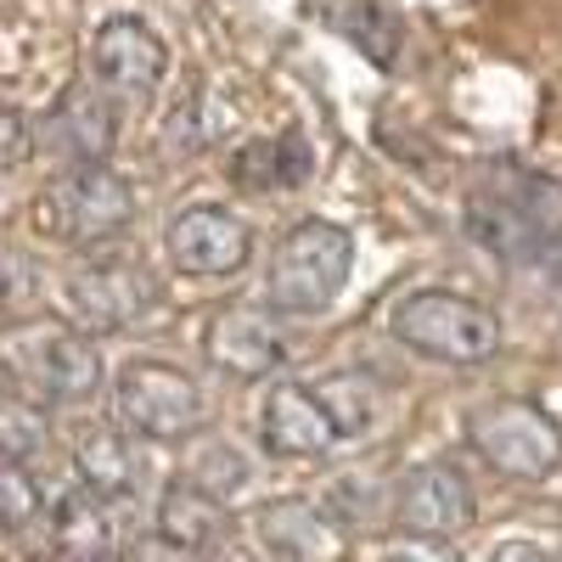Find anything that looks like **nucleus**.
Instances as JSON below:
<instances>
[{
	"label": "nucleus",
	"mask_w": 562,
	"mask_h": 562,
	"mask_svg": "<svg viewBox=\"0 0 562 562\" xmlns=\"http://www.w3.org/2000/svg\"><path fill=\"white\" fill-rule=\"evenodd\" d=\"M7 371L45 405H85L102 394V349L90 344L85 326H57V321H29L0 344Z\"/></svg>",
	"instance_id": "nucleus-1"
},
{
	"label": "nucleus",
	"mask_w": 562,
	"mask_h": 562,
	"mask_svg": "<svg viewBox=\"0 0 562 562\" xmlns=\"http://www.w3.org/2000/svg\"><path fill=\"white\" fill-rule=\"evenodd\" d=\"M355 237L333 220H304L270 254V304L281 315H326L349 288Z\"/></svg>",
	"instance_id": "nucleus-2"
},
{
	"label": "nucleus",
	"mask_w": 562,
	"mask_h": 562,
	"mask_svg": "<svg viewBox=\"0 0 562 562\" xmlns=\"http://www.w3.org/2000/svg\"><path fill=\"white\" fill-rule=\"evenodd\" d=\"M394 326V338L422 355V360H439V366H484L495 360L501 349V321L473 304V299H461L450 288H422V293H405L389 315Z\"/></svg>",
	"instance_id": "nucleus-3"
},
{
	"label": "nucleus",
	"mask_w": 562,
	"mask_h": 562,
	"mask_svg": "<svg viewBox=\"0 0 562 562\" xmlns=\"http://www.w3.org/2000/svg\"><path fill=\"white\" fill-rule=\"evenodd\" d=\"M135 220L130 180L108 164H79L63 169L45 192L34 198V225L57 243H108Z\"/></svg>",
	"instance_id": "nucleus-4"
},
{
	"label": "nucleus",
	"mask_w": 562,
	"mask_h": 562,
	"mask_svg": "<svg viewBox=\"0 0 562 562\" xmlns=\"http://www.w3.org/2000/svg\"><path fill=\"white\" fill-rule=\"evenodd\" d=\"M113 411H119V428H130L135 439H153V445L198 434L209 416L203 389L180 366H164V360H130L113 383Z\"/></svg>",
	"instance_id": "nucleus-5"
},
{
	"label": "nucleus",
	"mask_w": 562,
	"mask_h": 562,
	"mask_svg": "<svg viewBox=\"0 0 562 562\" xmlns=\"http://www.w3.org/2000/svg\"><path fill=\"white\" fill-rule=\"evenodd\" d=\"M467 445L506 479H546L562 461V428L529 400L479 405L473 416H467Z\"/></svg>",
	"instance_id": "nucleus-6"
},
{
	"label": "nucleus",
	"mask_w": 562,
	"mask_h": 562,
	"mask_svg": "<svg viewBox=\"0 0 562 562\" xmlns=\"http://www.w3.org/2000/svg\"><path fill=\"white\" fill-rule=\"evenodd\" d=\"M461 231L501 265L535 270L562 288V225H546V220L524 214L518 203H506L501 192H490V186H473L467 209H461Z\"/></svg>",
	"instance_id": "nucleus-7"
},
{
	"label": "nucleus",
	"mask_w": 562,
	"mask_h": 562,
	"mask_svg": "<svg viewBox=\"0 0 562 562\" xmlns=\"http://www.w3.org/2000/svg\"><path fill=\"white\" fill-rule=\"evenodd\" d=\"M158 304V281L140 270L135 259L119 254H97L90 265L63 276V310L74 326H85L90 338L97 333H124Z\"/></svg>",
	"instance_id": "nucleus-8"
},
{
	"label": "nucleus",
	"mask_w": 562,
	"mask_h": 562,
	"mask_svg": "<svg viewBox=\"0 0 562 562\" xmlns=\"http://www.w3.org/2000/svg\"><path fill=\"white\" fill-rule=\"evenodd\" d=\"M34 135L40 153L57 158L63 169L108 164V153L119 147V97L102 85H68L52 102V113L34 124Z\"/></svg>",
	"instance_id": "nucleus-9"
},
{
	"label": "nucleus",
	"mask_w": 562,
	"mask_h": 562,
	"mask_svg": "<svg viewBox=\"0 0 562 562\" xmlns=\"http://www.w3.org/2000/svg\"><path fill=\"white\" fill-rule=\"evenodd\" d=\"M473 518H479V495L461 467H450V461H422L394 484V524L416 540L467 535Z\"/></svg>",
	"instance_id": "nucleus-10"
},
{
	"label": "nucleus",
	"mask_w": 562,
	"mask_h": 562,
	"mask_svg": "<svg viewBox=\"0 0 562 562\" xmlns=\"http://www.w3.org/2000/svg\"><path fill=\"white\" fill-rule=\"evenodd\" d=\"M90 68H97V85L113 90L119 102H153L169 74V45L140 18H108L90 40Z\"/></svg>",
	"instance_id": "nucleus-11"
},
{
	"label": "nucleus",
	"mask_w": 562,
	"mask_h": 562,
	"mask_svg": "<svg viewBox=\"0 0 562 562\" xmlns=\"http://www.w3.org/2000/svg\"><path fill=\"white\" fill-rule=\"evenodd\" d=\"M164 248H169L175 270H186V276H237L254 259V231L231 209L192 203L169 220Z\"/></svg>",
	"instance_id": "nucleus-12"
},
{
	"label": "nucleus",
	"mask_w": 562,
	"mask_h": 562,
	"mask_svg": "<svg viewBox=\"0 0 562 562\" xmlns=\"http://www.w3.org/2000/svg\"><path fill=\"white\" fill-rule=\"evenodd\" d=\"M135 529V495H102L85 479L52 501V540L68 557H113Z\"/></svg>",
	"instance_id": "nucleus-13"
},
{
	"label": "nucleus",
	"mask_w": 562,
	"mask_h": 562,
	"mask_svg": "<svg viewBox=\"0 0 562 562\" xmlns=\"http://www.w3.org/2000/svg\"><path fill=\"white\" fill-rule=\"evenodd\" d=\"M203 349L220 371H231V378H270V371L288 360V333H281V321L270 310L231 304L209 321Z\"/></svg>",
	"instance_id": "nucleus-14"
},
{
	"label": "nucleus",
	"mask_w": 562,
	"mask_h": 562,
	"mask_svg": "<svg viewBox=\"0 0 562 562\" xmlns=\"http://www.w3.org/2000/svg\"><path fill=\"white\" fill-rule=\"evenodd\" d=\"M259 428L265 445L276 456H326L333 445H344L333 411L321 405L315 383H288V389H270L265 411H259Z\"/></svg>",
	"instance_id": "nucleus-15"
},
{
	"label": "nucleus",
	"mask_w": 562,
	"mask_h": 562,
	"mask_svg": "<svg viewBox=\"0 0 562 562\" xmlns=\"http://www.w3.org/2000/svg\"><path fill=\"white\" fill-rule=\"evenodd\" d=\"M315 18L344 34L355 52L371 63V68H400V52H405V23L394 7H383V0H315Z\"/></svg>",
	"instance_id": "nucleus-16"
},
{
	"label": "nucleus",
	"mask_w": 562,
	"mask_h": 562,
	"mask_svg": "<svg viewBox=\"0 0 562 562\" xmlns=\"http://www.w3.org/2000/svg\"><path fill=\"white\" fill-rule=\"evenodd\" d=\"M310 164H315L310 140L299 130H288V135L243 140V147L231 153L225 175H231V186H243V192H293V186L310 180Z\"/></svg>",
	"instance_id": "nucleus-17"
},
{
	"label": "nucleus",
	"mask_w": 562,
	"mask_h": 562,
	"mask_svg": "<svg viewBox=\"0 0 562 562\" xmlns=\"http://www.w3.org/2000/svg\"><path fill=\"white\" fill-rule=\"evenodd\" d=\"M153 524H158L164 546H175V551H209L225 535L231 512H225V495H214V490H203L192 479H180V484H169L158 495V518Z\"/></svg>",
	"instance_id": "nucleus-18"
},
{
	"label": "nucleus",
	"mask_w": 562,
	"mask_h": 562,
	"mask_svg": "<svg viewBox=\"0 0 562 562\" xmlns=\"http://www.w3.org/2000/svg\"><path fill=\"white\" fill-rule=\"evenodd\" d=\"M74 473L102 490V495H135L140 479H147V467H140V450L130 439V428H79L74 439Z\"/></svg>",
	"instance_id": "nucleus-19"
},
{
	"label": "nucleus",
	"mask_w": 562,
	"mask_h": 562,
	"mask_svg": "<svg viewBox=\"0 0 562 562\" xmlns=\"http://www.w3.org/2000/svg\"><path fill=\"white\" fill-rule=\"evenodd\" d=\"M326 524H333L326 506L288 495V501H270L259 512V540H265L270 557H321L326 551Z\"/></svg>",
	"instance_id": "nucleus-20"
},
{
	"label": "nucleus",
	"mask_w": 562,
	"mask_h": 562,
	"mask_svg": "<svg viewBox=\"0 0 562 562\" xmlns=\"http://www.w3.org/2000/svg\"><path fill=\"white\" fill-rule=\"evenodd\" d=\"M315 394H321L326 411H333L344 439H366L371 434V422H378V383L371 378H360V371H333V378L315 383Z\"/></svg>",
	"instance_id": "nucleus-21"
},
{
	"label": "nucleus",
	"mask_w": 562,
	"mask_h": 562,
	"mask_svg": "<svg viewBox=\"0 0 562 562\" xmlns=\"http://www.w3.org/2000/svg\"><path fill=\"white\" fill-rule=\"evenodd\" d=\"M45 434H52V422H45V400H34V394H0V450H7L12 461L40 456Z\"/></svg>",
	"instance_id": "nucleus-22"
},
{
	"label": "nucleus",
	"mask_w": 562,
	"mask_h": 562,
	"mask_svg": "<svg viewBox=\"0 0 562 562\" xmlns=\"http://www.w3.org/2000/svg\"><path fill=\"white\" fill-rule=\"evenodd\" d=\"M321 506H326V518H333L338 529H366V524H378L383 506L394 512V495H383L366 473H344V479H333V490H326Z\"/></svg>",
	"instance_id": "nucleus-23"
},
{
	"label": "nucleus",
	"mask_w": 562,
	"mask_h": 562,
	"mask_svg": "<svg viewBox=\"0 0 562 562\" xmlns=\"http://www.w3.org/2000/svg\"><path fill=\"white\" fill-rule=\"evenodd\" d=\"M186 479L203 484V490H214V495H237V490H248V479H254V461H248L237 445L209 439V445L192 450V461H186Z\"/></svg>",
	"instance_id": "nucleus-24"
},
{
	"label": "nucleus",
	"mask_w": 562,
	"mask_h": 562,
	"mask_svg": "<svg viewBox=\"0 0 562 562\" xmlns=\"http://www.w3.org/2000/svg\"><path fill=\"white\" fill-rule=\"evenodd\" d=\"M40 512H45L40 484L23 473L18 461H7V467H0V529H7V535L34 529V524H40Z\"/></svg>",
	"instance_id": "nucleus-25"
},
{
	"label": "nucleus",
	"mask_w": 562,
	"mask_h": 562,
	"mask_svg": "<svg viewBox=\"0 0 562 562\" xmlns=\"http://www.w3.org/2000/svg\"><path fill=\"white\" fill-rule=\"evenodd\" d=\"M220 130H225V113H220L209 97H186V102L175 108V119H169V147H180V153H203Z\"/></svg>",
	"instance_id": "nucleus-26"
},
{
	"label": "nucleus",
	"mask_w": 562,
	"mask_h": 562,
	"mask_svg": "<svg viewBox=\"0 0 562 562\" xmlns=\"http://www.w3.org/2000/svg\"><path fill=\"white\" fill-rule=\"evenodd\" d=\"M40 153V135H34V119L29 113H18V108H7L0 102V175H12V169H23L29 158Z\"/></svg>",
	"instance_id": "nucleus-27"
},
{
	"label": "nucleus",
	"mask_w": 562,
	"mask_h": 562,
	"mask_svg": "<svg viewBox=\"0 0 562 562\" xmlns=\"http://www.w3.org/2000/svg\"><path fill=\"white\" fill-rule=\"evenodd\" d=\"M34 265L18 254V248H0V310H12V304H29L34 299Z\"/></svg>",
	"instance_id": "nucleus-28"
},
{
	"label": "nucleus",
	"mask_w": 562,
	"mask_h": 562,
	"mask_svg": "<svg viewBox=\"0 0 562 562\" xmlns=\"http://www.w3.org/2000/svg\"><path fill=\"white\" fill-rule=\"evenodd\" d=\"M495 557H546V546H524V540H501Z\"/></svg>",
	"instance_id": "nucleus-29"
}]
</instances>
